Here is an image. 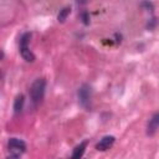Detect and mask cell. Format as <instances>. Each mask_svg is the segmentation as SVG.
I'll list each match as a JSON object with an SVG mask.
<instances>
[{
	"instance_id": "cell-9",
	"label": "cell",
	"mask_w": 159,
	"mask_h": 159,
	"mask_svg": "<svg viewBox=\"0 0 159 159\" xmlns=\"http://www.w3.org/2000/svg\"><path fill=\"white\" fill-rule=\"evenodd\" d=\"M70 12H71V7H68V6L62 7V9L60 10L58 15H57V20H58L60 22H65L66 19H67V16L70 15Z\"/></svg>"
},
{
	"instance_id": "cell-2",
	"label": "cell",
	"mask_w": 159,
	"mask_h": 159,
	"mask_svg": "<svg viewBox=\"0 0 159 159\" xmlns=\"http://www.w3.org/2000/svg\"><path fill=\"white\" fill-rule=\"evenodd\" d=\"M31 39V34L26 32L21 36L20 39V53L22 56V58L27 62H34L35 61V55L32 53V51L29 48V41Z\"/></svg>"
},
{
	"instance_id": "cell-10",
	"label": "cell",
	"mask_w": 159,
	"mask_h": 159,
	"mask_svg": "<svg viewBox=\"0 0 159 159\" xmlns=\"http://www.w3.org/2000/svg\"><path fill=\"white\" fill-rule=\"evenodd\" d=\"M81 17H82V20H83V22L86 24V25H88L89 24V17H88V14L87 12H82V15H81Z\"/></svg>"
},
{
	"instance_id": "cell-6",
	"label": "cell",
	"mask_w": 159,
	"mask_h": 159,
	"mask_svg": "<svg viewBox=\"0 0 159 159\" xmlns=\"http://www.w3.org/2000/svg\"><path fill=\"white\" fill-rule=\"evenodd\" d=\"M158 129H159V112L154 113L152 116V118L149 119L148 125H147V134L153 135Z\"/></svg>"
},
{
	"instance_id": "cell-11",
	"label": "cell",
	"mask_w": 159,
	"mask_h": 159,
	"mask_svg": "<svg viewBox=\"0 0 159 159\" xmlns=\"http://www.w3.org/2000/svg\"><path fill=\"white\" fill-rule=\"evenodd\" d=\"M6 159H17V157H11V155H10V157H7Z\"/></svg>"
},
{
	"instance_id": "cell-8",
	"label": "cell",
	"mask_w": 159,
	"mask_h": 159,
	"mask_svg": "<svg viewBox=\"0 0 159 159\" xmlns=\"http://www.w3.org/2000/svg\"><path fill=\"white\" fill-rule=\"evenodd\" d=\"M24 103H25V96H24V94L16 96V98H15V101H14V112H15L16 114H19V113L22 111Z\"/></svg>"
},
{
	"instance_id": "cell-5",
	"label": "cell",
	"mask_w": 159,
	"mask_h": 159,
	"mask_svg": "<svg viewBox=\"0 0 159 159\" xmlns=\"http://www.w3.org/2000/svg\"><path fill=\"white\" fill-rule=\"evenodd\" d=\"M116 142V138L113 135H104L97 144H96V149L98 152H106Z\"/></svg>"
},
{
	"instance_id": "cell-7",
	"label": "cell",
	"mask_w": 159,
	"mask_h": 159,
	"mask_svg": "<svg viewBox=\"0 0 159 159\" xmlns=\"http://www.w3.org/2000/svg\"><path fill=\"white\" fill-rule=\"evenodd\" d=\"M86 147H87V142H82L80 143L78 145L75 147L73 152H72V155H71V159H82L84 152H86Z\"/></svg>"
},
{
	"instance_id": "cell-1",
	"label": "cell",
	"mask_w": 159,
	"mask_h": 159,
	"mask_svg": "<svg viewBox=\"0 0 159 159\" xmlns=\"http://www.w3.org/2000/svg\"><path fill=\"white\" fill-rule=\"evenodd\" d=\"M45 89H46V80L43 77L36 78L30 87V97L34 104H39L42 101Z\"/></svg>"
},
{
	"instance_id": "cell-3",
	"label": "cell",
	"mask_w": 159,
	"mask_h": 159,
	"mask_svg": "<svg viewBox=\"0 0 159 159\" xmlns=\"http://www.w3.org/2000/svg\"><path fill=\"white\" fill-rule=\"evenodd\" d=\"M7 150L11 157H20L26 152V143L19 138H10L7 142Z\"/></svg>"
},
{
	"instance_id": "cell-4",
	"label": "cell",
	"mask_w": 159,
	"mask_h": 159,
	"mask_svg": "<svg viewBox=\"0 0 159 159\" xmlns=\"http://www.w3.org/2000/svg\"><path fill=\"white\" fill-rule=\"evenodd\" d=\"M78 101L81 103L82 107L88 108L91 104V99H92V88L89 84H82L78 88Z\"/></svg>"
}]
</instances>
